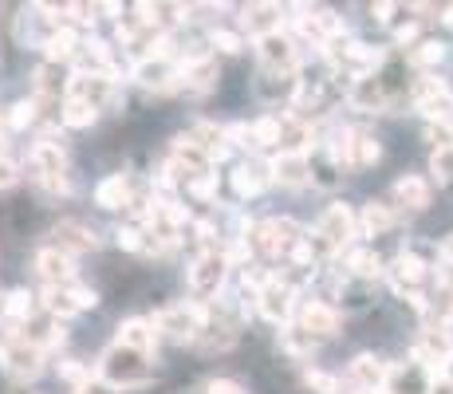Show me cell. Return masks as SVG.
Instances as JSON below:
<instances>
[{
	"mask_svg": "<svg viewBox=\"0 0 453 394\" xmlns=\"http://www.w3.org/2000/svg\"><path fill=\"white\" fill-rule=\"evenodd\" d=\"M209 320H213L209 304L181 300L154 315V331H158V339H170V344H197V336L209 328Z\"/></svg>",
	"mask_w": 453,
	"mask_h": 394,
	"instance_id": "cell-1",
	"label": "cell"
},
{
	"mask_svg": "<svg viewBox=\"0 0 453 394\" xmlns=\"http://www.w3.org/2000/svg\"><path fill=\"white\" fill-rule=\"evenodd\" d=\"M355 233H359V217L351 213V205L335 201V205H327V209H324V217H319L316 229L308 233V241L316 244L319 257H335V252L351 249Z\"/></svg>",
	"mask_w": 453,
	"mask_h": 394,
	"instance_id": "cell-2",
	"label": "cell"
},
{
	"mask_svg": "<svg viewBox=\"0 0 453 394\" xmlns=\"http://www.w3.org/2000/svg\"><path fill=\"white\" fill-rule=\"evenodd\" d=\"M99 375L103 382H111L115 390H134V387H146L150 382V355L142 352H130V347L115 344L111 352H103L99 359Z\"/></svg>",
	"mask_w": 453,
	"mask_h": 394,
	"instance_id": "cell-3",
	"label": "cell"
},
{
	"mask_svg": "<svg viewBox=\"0 0 453 394\" xmlns=\"http://www.w3.org/2000/svg\"><path fill=\"white\" fill-rule=\"evenodd\" d=\"M32 174L48 194H72V170H67V154H64V143H48L40 138L32 146Z\"/></svg>",
	"mask_w": 453,
	"mask_h": 394,
	"instance_id": "cell-4",
	"label": "cell"
},
{
	"mask_svg": "<svg viewBox=\"0 0 453 394\" xmlns=\"http://www.w3.org/2000/svg\"><path fill=\"white\" fill-rule=\"evenodd\" d=\"M225 276H229V260H225V252H202V257H194V265H189V273H186L189 300L213 304L225 288Z\"/></svg>",
	"mask_w": 453,
	"mask_h": 394,
	"instance_id": "cell-5",
	"label": "cell"
},
{
	"mask_svg": "<svg viewBox=\"0 0 453 394\" xmlns=\"http://www.w3.org/2000/svg\"><path fill=\"white\" fill-rule=\"evenodd\" d=\"M411 99H414V107L426 115L430 127H453V91L446 87V79H438V75L414 79Z\"/></svg>",
	"mask_w": 453,
	"mask_h": 394,
	"instance_id": "cell-6",
	"label": "cell"
},
{
	"mask_svg": "<svg viewBox=\"0 0 453 394\" xmlns=\"http://www.w3.org/2000/svg\"><path fill=\"white\" fill-rule=\"evenodd\" d=\"M303 241V229L292 221V217H268L252 229V244L265 252L268 260H280V257H292V249Z\"/></svg>",
	"mask_w": 453,
	"mask_h": 394,
	"instance_id": "cell-7",
	"label": "cell"
},
{
	"mask_svg": "<svg viewBox=\"0 0 453 394\" xmlns=\"http://www.w3.org/2000/svg\"><path fill=\"white\" fill-rule=\"evenodd\" d=\"M292 24L303 32L311 43H319V48H331V43H339L347 36V28H343V20H339L331 8H311V4H296L292 8Z\"/></svg>",
	"mask_w": 453,
	"mask_h": 394,
	"instance_id": "cell-8",
	"label": "cell"
},
{
	"mask_svg": "<svg viewBox=\"0 0 453 394\" xmlns=\"http://www.w3.org/2000/svg\"><path fill=\"white\" fill-rule=\"evenodd\" d=\"M257 312L265 315L268 323H276V328H284V323L296 315V284L284 276H265V284H260L257 292Z\"/></svg>",
	"mask_w": 453,
	"mask_h": 394,
	"instance_id": "cell-9",
	"label": "cell"
},
{
	"mask_svg": "<svg viewBox=\"0 0 453 394\" xmlns=\"http://www.w3.org/2000/svg\"><path fill=\"white\" fill-rule=\"evenodd\" d=\"M64 99H75V103H87V107L103 111L119 99V79L115 75H99V72H75L67 79V91Z\"/></svg>",
	"mask_w": 453,
	"mask_h": 394,
	"instance_id": "cell-10",
	"label": "cell"
},
{
	"mask_svg": "<svg viewBox=\"0 0 453 394\" xmlns=\"http://www.w3.org/2000/svg\"><path fill=\"white\" fill-rule=\"evenodd\" d=\"M418 363H426L434 375H449L453 367V328L446 323H438V328H422V336H418L414 352H411Z\"/></svg>",
	"mask_w": 453,
	"mask_h": 394,
	"instance_id": "cell-11",
	"label": "cell"
},
{
	"mask_svg": "<svg viewBox=\"0 0 453 394\" xmlns=\"http://www.w3.org/2000/svg\"><path fill=\"white\" fill-rule=\"evenodd\" d=\"M327 56H331V64H335L339 72H347L351 79L374 75V72H379V64H382V59H387L379 48H371V43H363V40L331 43V48H327Z\"/></svg>",
	"mask_w": 453,
	"mask_h": 394,
	"instance_id": "cell-12",
	"label": "cell"
},
{
	"mask_svg": "<svg viewBox=\"0 0 453 394\" xmlns=\"http://www.w3.org/2000/svg\"><path fill=\"white\" fill-rule=\"evenodd\" d=\"M257 56H260V67H265V72H276V75H296V67H300V48H296V40L284 36V32L260 36Z\"/></svg>",
	"mask_w": 453,
	"mask_h": 394,
	"instance_id": "cell-13",
	"label": "cell"
},
{
	"mask_svg": "<svg viewBox=\"0 0 453 394\" xmlns=\"http://www.w3.org/2000/svg\"><path fill=\"white\" fill-rule=\"evenodd\" d=\"M130 79H134L138 87H146V91H178L181 87V67L173 64V59H158V56H146L138 59L134 67H130Z\"/></svg>",
	"mask_w": 453,
	"mask_h": 394,
	"instance_id": "cell-14",
	"label": "cell"
},
{
	"mask_svg": "<svg viewBox=\"0 0 453 394\" xmlns=\"http://www.w3.org/2000/svg\"><path fill=\"white\" fill-rule=\"evenodd\" d=\"M430 260L426 257H418V252H411V249H403L395 260H390V268H387V280L395 284V292L398 296H418L422 292V280H426V273H430Z\"/></svg>",
	"mask_w": 453,
	"mask_h": 394,
	"instance_id": "cell-15",
	"label": "cell"
},
{
	"mask_svg": "<svg viewBox=\"0 0 453 394\" xmlns=\"http://www.w3.org/2000/svg\"><path fill=\"white\" fill-rule=\"evenodd\" d=\"M434 382H438V375H434L426 363H418L414 355L406 359V363H395L387 375L390 394H434Z\"/></svg>",
	"mask_w": 453,
	"mask_h": 394,
	"instance_id": "cell-16",
	"label": "cell"
},
{
	"mask_svg": "<svg viewBox=\"0 0 453 394\" xmlns=\"http://www.w3.org/2000/svg\"><path fill=\"white\" fill-rule=\"evenodd\" d=\"M4 375L8 379H16V382H36L40 375H43V363H48V352L43 347H36L32 339H20V344L12 347L4 359Z\"/></svg>",
	"mask_w": 453,
	"mask_h": 394,
	"instance_id": "cell-17",
	"label": "cell"
},
{
	"mask_svg": "<svg viewBox=\"0 0 453 394\" xmlns=\"http://www.w3.org/2000/svg\"><path fill=\"white\" fill-rule=\"evenodd\" d=\"M300 331L316 344V339H335L339 336V328H343V315H339L331 304L324 300H308V304H300Z\"/></svg>",
	"mask_w": 453,
	"mask_h": 394,
	"instance_id": "cell-18",
	"label": "cell"
},
{
	"mask_svg": "<svg viewBox=\"0 0 453 394\" xmlns=\"http://www.w3.org/2000/svg\"><path fill=\"white\" fill-rule=\"evenodd\" d=\"M390 103H395V95L387 91V83H382L379 75L351 79V87H347V107L363 111V115H379V111H387Z\"/></svg>",
	"mask_w": 453,
	"mask_h": 394,
	"instance_id": "cell-19",
	"label": "cell"
},
{
	"mask_svg": "<svg viewBox=\"0 0 453 394\" xmlns=\"http://www.w3.org/2000/svg\"><path fill=\"white\" fill-rule=\"evenodd\" d=\"M268 186H273V162H265V158H249V162L233 166V194H237L241 201L260 197Z\"/></svg>",
	"mask_w": 453,
	"mask_h": 394,
	"instance_id": "cell-20",
	"label": "cell"
},
{
	"mask_svg": "<svg viewBox=\"0 0 453 394\" xmlns=\"http://www.w3.org/2000/svg\"><path fill=\"white\" fill-rule=\"evenodd\" d=\"M387 375H390V363H382L379 355L363 352L351 359V367H347V382L355 387V394L363 390H387Z\"/></svg>",
	"mask_w": 453,
	"mask_h": 394,
	"instance_id": "cell-21",
	"label": "cell"
},
{
	"mask_svg": "<svg viewBox=\"0 0 453 394\" xmlns=\"http://www.w3.org/2000/svg\"><path fill=\"white\" fill-rule=\"evenodd\" d=\"M36 276H40L48 288H67V284H75V257H67V252H59L56 244H48V249L36 252Z\"/></svg>",
	"mask_w": 453,
	"mask_h": 394,
	"instance_id": "cell-22",
	"label": "cell"
},
{
	"mask_svg": "<svg viewBox=\"0 0 453 394\" xmlns=\"http://www.w3.org/2000/svg\"><path fill=\"white\" fill-rule=\"evenodd\" d=\"M51 236H56V249L67 252V257L99 249V236H95V229H87L83 221H59L56 229H51Z\"/></svg>",
	"mask_w": 453,
	"mask_h": 394,
	"instance_id": "cell-23",
	"label": "cell"
},
{
	"mask_svg": "<svg viewBox=\"0 0 453 394\" xmlns=\"http://www.w3.org/2000/svg\"><path fill=\"white\" fill-rule=\"evenodd\" d=\"M170 162H173V166H181V170H186L189 178H202V174H209L213 158H209L189 135H178V138L170 143Z\"/></svg>",
	"mask_w": 453,
	"mask_h": 394,
	"instance_id": "cell-24",
	"label": "cell"
},
{
	"mask_svg": "<svg viewBox=\"0 0 453 394\" xmlns=\"http://www.w3.org/2000/svg\"><path fill=\"white\" fill-rule=\"evenodd\" d=\"M115 344L130 347V352L154 355V347H158V331H154V320H142V315H134V320H123V323H119V339H115Z\"/></svg>",
	"mask_w": 453,
	"mask_h": 394,
	"instance_id": "cell-25",
	"label": "cell"
},
{
	"mask_svg": "<svg viewBox=\"0 0 453 394\" xmlns=\"http://www.w3.org/2000/svg\"><path fill=\"white\" fill-rule=\"evenodd\" d=\"M273 182L280 186H308L311 182V154H276L273 158Z\"/></svg>",
	"mask_w": 453,
	"mask_h": 394,
	"instance_id": "cell-26",
	"label": "cell"
},
{
	"mask_svg": "<svg viewBox=\"0 0 453 394\" xmlns=\"http://www.w3.org/2000/svg\"><path fill=\"white\" fill-rule=\"evenodd\" d=\"M181 67V87H186L189 95H205L217 87V79H221V72H217V59L213 56H202V59H189V64H178Z\"/></svg>",
	"mask_w": 453,
	"mask_h": 394,
	"instance_id": "cell-27",
	"label": "cell"
},
{
	"mask_svg": "<svg viewBox=\"0 0 453 394\" xmlns=\"http://www.w3.org/2000/svg\"><path fill=\"white\" fill-rule=\"evenodd\" d=\"M280 16L284 8L280 4H249L241 8V28H249V36H273V32H280Z\"/></svg>",
	"mask_w": 453,
	"mask_h": 394,
	"instance_id": "cell-28",
	"label": "cell"
},
{
	"mask_svg": "<svg viewBox=\"0 0 453 394\" xmlns=\"http://www.w3.org/2000/svg\"><path fill=\"white\" fill-rule=\"evenodd\" d=\"M390 197H395V205H398V209L422 213V209L430 205V182H426V178H414V174H406V178H398V182H395Z\"/></svg>",
	"mask_w": 453,
	"mask_h": 394,
	"instance_id": "cell-29",
	"label": "cell"
},
{
	"mask_svg": "<svg viewBox=\"0 0 453 394\" xmlns=\"http://www.w3.org/2000/svg\"><path fill=\"white\" fill-rule=\"evenodd\" d=\"M134 201V189H130L127 174H107V178L95 186V205L99 209H127Z\"/></svg>",
	"mask_w": 453,
	"mask_h": 394,
	"instance_id": "cell-30",
	"label": "cell"
},
{
	"mask_svg": "<svg viewBox=\"0 0 453 394\" xmlns=\"http://www.w3.org/2000/svg\"><path fill=\"white\" fill-rule=\"evenodd\" d=\"M80 48H83V40L75 36V32L67 28V24H59V28H51V32H48V43H43V59L59 67V64H67V59L80 56Z\"/></svg>",
	"mask_w": 453,
	"mask_h": 394,
	"instance_id": "cell-31",
	"label": "cell"
},
{
	"mask_svg": "<svg viewBox=\"0 0 453 394\" xmlns=\"http://www.w3.org/2000/svg\"><path fill=\"white\" fill-rule=\"evenodd\" d=\"M359 229L363 236H382L395 229V209L387 205V201H367L359 213Z\"/></svg>",
	"mask_w": 453,
	"mask_h": 394,
	"instance_id": "cell-32",
	"label": "cell"
},
{
	"mask_svg": "<svg viewBox=\"0 0 453 394\" xmlns=\"http://www.w3.org/2000/svg\"><path fill=\"white\" fill-rule=\"evenodd\" d=\"M387 268H382V257L374 249H347V276L351 280H374V276H382Z\"/></svg>",
	"mask_w": 453,
	"mask_h": 394,
	"instance_id": "cell-33",
	"label": "cell"
},
{
	"mask_svg": "<svg viewBox=\"0 0 453 394\" xmlns=\"http://www.w3.org/2000/svg\"><path fill=\"white\" fill-rule=\"evenodd\" d=\"M0 308H4L8 323H28L32 312H36V296H32L28 288H12V292L0 300Z\"/></svg>",
	"mask_w": 453,
	"mask_h": 394,
	"instance_id": "cell-34",
	"label": "cell"
},
{
	"mask_svg": "<svg viewBox=\"0 0 453 394\" xmlns=\"http://www.w3.org/2000/svg\"><path fill=\"white\" fill-rule=\"evenodd\" d=\"M43 308H48L56 320H72V315H80V300H75L72 284L67 288H43Z\"/></svg>",
	"mask_w": 453,
	"mask_h": 394,
	"instance_id": "cell-35",
	"label": "cell"
},
{
	"mask_svg": "<svg viewBox=\"0 0 453 394\" xmlns=\"http://www.w3.org/2000/svg\"><path fill=\"white\" fill-rule=\"evenodd\" d=\"M95 119H99V111L87 107V103H75V99L59 103V122H64V127L83 130V127H95Z\"/></svg>",
	"mask_w": 453,
	"mask_h": 394,
	"instance_id": "cell-36",
	"label": "cell"
},
{
	"mask_svg": "<svg viewBox=\"0 0 453 394\" xmlns=\"http://www.w3.org/2000/svg\"><path fill=\"white\" fill-rule=\"evenodd\" d=\"M280 130H284L280 115H260L257 122H252V143L257 146H276V151H280Z\"/></svg>",
	"mask_w": 453,
	"mask_h": 394,
	"instance_id": "cell-37",
	"label": "cell"
},
{
	"mask_svg": "<svg viewBox=\"0 0 453 394\" xmlns=\"http://www.w3.org/2000/svg\"><path fill=\"white\" fill-rule=\"evenodd\" d=\"M379 158H382L379 138L367 135V130H359V138H355V170H371Z\"/></svg>",
	"mask_w": 453,
	"mask_h": 394,
	"instance_id": "cell-38",
	"label": "cell"
},
{
	"mask_svg": "<svg viewBox=\"0 0 453 394\" xmlns=\"http://www.w3.org/2000/svg\"><path fill=\"white\" fill-rule=\"evenodd\" d=\"M115 241H119V249H127V252H146L150 249V236H146L142 225H119Z\"/></svg>",
	"mask_w": 453,
	"mask_h": 394,
	"instance_id": "cell-39",
	"label": "cell"
},
{
	"mask_svg": "<svg viewBox=\"0 0 453 394\" xmlns=\"http://www.w3.org/2000/svg\"><path fill=\"white\" fill-rule=\"evenodd\" d=\"M441 56H446V43L441 40H422L411 51V64L414 67H434V64H441Z\"/></svg>",
	"mask_w": 453,
	"mask_h": 394,
	"instance_id": "cell-40",
	"label": "cell"
},
{
	"mask_svg": "<svg viewBox=\"0 0 453 394\" xmlns=\"http://www.w3.org/2000/svg\"><path fill=\"white\" fill-rule=\"evenodd\" d=\"M430 312L438 315V323L453 328V284H438V292L430 296Z\"/></svg>",
	"mask_w": 453,
	"mask_h": 394,
	"instance_id": "cell-41",
	"label": "cell"
},
{
	"mask_svg": "<svg viewBox=\"0 0 453 394\" xmlns=\"http://www.w3.org/2000/svg\"><path fill=\"white\" fill-rule=\"evenodd\" d=\"M303 387L308 390H316V394H343V382L335 379V375H327V371H303Z\"/></svg>",
	"mask_w": 453,
	"mask_h": 394,
	"instance_id": "cell-42",
	"label": "cell"
},
{
	"mask_svg": "<svg viewBox=\"0 0 453 394\" xmlns=\"http://www.w3.org/2000/svg\"><path fill=\"white\" fill-rule=\"evenodd\" d=\"M36 119H40V99H20L12 111H8V122H12V130L32 127Z\"/></svg>",
	"mask_w": 453,
	"mask_h": 394,
	"instance_id": "cell-43",
	"label": "cell"
},
{
	"mask_svg": "<svg viewBox=\"0 0 453 394\" xmlns=\"http://www.w3.org/2000/svg\"><path fill=\"white\" fill-rule=\"evenodd\" d=\"M209 48L225 51V56H237V51L245 48V40H241V32H229V28H213V32H209Z\"/></svg>",
	"mask_w": 453,
	"mask_h": 394,
	"instance_id": "cell-44",
	"label": "cell"
},
{
	"mask_svg": "<svg viewBox=\"0 0 453 394\" xmlns=\"http://www.w3.org/2000/svg\"><path fill=\"white\" fill-rule=\"evenodd\" d=\"M186 194L194 201H217V174H202V178L186 182Z\"/></svg>",
	"mask_w": 453,
	"mask_h": 394,
	"instance_id": "cell-45",
	"label": "cell"
},
{
	"mask_svg": "<svg viewBox=\"0 0 453 394\" xmlns=\"http://www.w3.org/2000/svg\"><path fill=\"white\" fill-rule=\"evenodd\" d=\"M430 170H434V178H438V182H453V146H446V151H434Z\"/></svg>",
	"mask_w": 453,
	"mask_h": 394,
	"instance_id": "cell-46",
	"label": "cell"
},
{
	"mask_svg": "<svg viewBox=\"0 0 453 394\" xmlns=\"http://www.w3.org/2000/svg\"><path fill=\"white\" fill-rule=\"evenodd\" d=\"M16 182H20V166H16L8 154H0V189H12Z\"/></svg>",
	"mask_w": 453,
	"mask_h": 394,
	"instance_id": "cell-47",
	"label": "cell"
},
{
	"mask_svg": "<svg viewBox=\"0 0 453 394\" xmlns=\"http://www.w3.org/2000/svg\"><path fill=\"white\" fill-rule=\"evenodd\" d=\"M205 394H249V390L241 387L237 379H209L205 382Z\"/></svg>",
	"mask_w": 453,
	"mask_h": 394,
	"instance_id": "cell-48",
	"label": "cell"
},
{
	"mask_svg": "<svg viewBox=\"0 0 453 394\" xmlns=\"http://www.w3.org/2000/svg\"><path fill=\"white\" fill-rule=\"evenodd\" d=\"M72 394H119V390H115V387H111V382H103V379H99V375H95V379H87V382H83V387H75Z\"/></svg>",
	"mask_w": 453,
	"mask_h": 394,
	"instance_id": "cell-49",
	"label": "cell"
},
{
	"mask_svg": "<svg viewBox=\"0 0 453 394\" xmlns=\"http://www.w3.org/2000/svg\"><path fill=\"white\" fill-rule=\"evenodd\" d=\"M371 12H374V20H379V24H390V20H395V12H403V4H374Z\"/></svg>",
	"mask_w": 453,
	"mask_h": 394,
	"instance_id": "cell-50",
	"label": "cell"
},
{
	"mask_svg": "<svg viewBox=\"0 0 453 394\" xmlns=\"http://www.w3.org/2000/svg\"><path fill=\"white\" fill-rule=\"evenodd\" d=\"M438 265H453V233L438 244Z\"/></svg>",
	"mask_w": 453,
	"mask_h": 394,
	"instance_id": "cell-51",
	"label": "cell"
},
{
	"mask_svg": "<svg viewBox=\"0 0 453 394\" xmlns=\"http://www.w3.org/2000/svg\"><path fill=\"white\" fill-rule=\"evenodd\" d=\"M395 36H398V43H414V36H418V24H403V28H398Z\"/></svg>",
	"mask_w": 453,
	"mask_h": 394,
	"instance_id": "cell-52",
	"label": "cell"
},
{
	"mask_svg": "<svg viewBox=\"0 0 453 394\" xmlns=\"http://www.w3.org/2000/svg\"><path fill=\"white\" fill-rule=\"evenodd\" d=\"M434 394H453V375H438V382H434Z\"/></svg>",
	"mask_w": 453,
	"mask_h": 394,
	"instance_id": "cell-53",
	"label": "cell"
},
{
	"mask_svg": "<svg viewBox=\"0 0 453 394\" xmlns=\"http://www.w3.org/2000/svg\"><path fill=\"white\" fill-rule=\"evenodd\" d=\"M8 130H12V122H8V111H0V143H4Z\"/></svg>",
	"mask_w": 453,
	"mask_h": 394,
	"instance_id": "cell-54",
	"label": "cell"
},
{
	"mask_svg": "<svg viewBox=\"0 0 453 394\" xmlns=\"http://www.w3.org/2000/svg\"><path fill=\"white\" fill-rule=\"evenodd\" d=\"M441 24H446V28H449V32H453V4H449V8H446V16H441Z\"/></svg>",
	"mask_w": 453,
	"mask_h": 394,
	"instance_id": "cell-55",
	"label": "cell"
},
{
	"mask_svg": "<svg viewBox=\"0 0 453 394\" xmlns=\"http://www.w3.org/2000/svg\"><path fill=\"white\" fill-rule=\"evenodd\" d=\"M363 394H390V390H363Z\"/></svg>",
	"mask_w": 453,
	"mask_h": 394,
	"instance_id": "cell-56",
	"label": "cell"
}]
</instances>
